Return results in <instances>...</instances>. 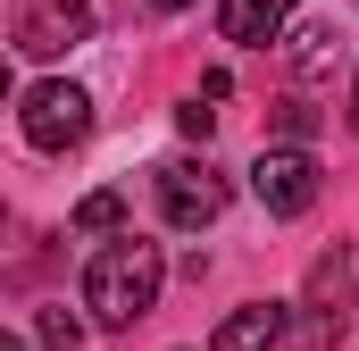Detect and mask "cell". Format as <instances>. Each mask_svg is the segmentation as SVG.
<instances>
[{
	"label": "cell",
	"instance_id": "12",
	"mask_svg": "<svg viewBox=\"0 0 359 351\" xmlns=\"http://www.w3.org/2000/svg\"><path fill=\"white\" fill-rule=\"evenodd\" d=\"M42 343H50V351H76V343H84V326H76L67 310H42Z\"/></svg>",
	"mask_w": 359,
	"mask_h": 351
},
{
	"label": "cell",
	"instance_id": "6",
	"mask_svg": "<svg viewBox=\"0 0 359 351\" xmlns=\"http://www.w3.org/2000/svg\"><path fill=\"white\" fill-rule=\"evenodd\" d=\"M351 301H359V243H334L326 260L309 267V310H318L326 335H343V310Z\"/></svg>",
	"mask_w": 359,
	"mask_h": 351
},
{
	"label": "cell",
	"instance_id": "2",
	"mask_svg": "<svg viewBox=\"0 0 359 351\" xmlns=\"http://www.w3.org/2000/svg\"><path fill=\"white\" fill-rule=\"evenodd\" d=\"M17 126H25V143L34 151H76L92 134V92L84 84H25V109H17Z\"/></svg>",
	"mask_w": 359,
	"mask_h": 351
},
{
	"label": "cell",
	"instance_id": "9",
	"mask_svg": "<svg viewBox=\"0 0 359 351\" xmlns=\"http://www.w3.org/2000/svg\"><path fill=\"white\" fill-rule=\"evenodd\" d=\"M326 67H334V25H301V34H292V76L318 84Z\"/></svg>",
	"mask_w": 359,
	"mask_h": 351
},
{
	"label": "cell",
	"instance_id": "5",
	"mask_svg": "<svg viewBox=\"0 0 359 351\" xmlns=\"http://www.w3.org/2000/svg\"><path fill=\"white\" fill-rule=\"evenodd\" d=\"M92 34V0H17V51L25 59H59Z\"/></svg>",
	"mask_w": 359,
	"mask_h": 351
},
{
	"label": "cell",
	"instance_id": "11",
	"mask_svg": "<svg viewBox=\"0 0 359 351\" xmlns=\"http://www.w3.org/2000/svg\"><path fill=\"white\" fill-rule=\"evenodd\" d=\"M276 134L309 143V134H318V109H309V100H276Z\"/></svg>",
	"mask_w": 359,
	"mask_h": 351
},
{
	"label": "cell",
	"instance_id": "15",
	"mask_svg": "<svg viewBox=\"0 0 359 351\" xmlns=\"http://www.w3.org/2000/svg\"><path fill=\"white\" fill-rule=\"evenodd\" d=\"M151 8H192V0H151Z\"/></svg>",
	"mask_w": 359,
	"mask_h": 351
},
{
	"label": "cell",
	"instance_id": "7",
	"mask_svg": "<svg viewBox=\"0 0 359 351\" xmlns=\"http://www.w3.org/2000/svg\"><path fill=\"white\" fill-rule=\"evenodd\" d=\"M292 8H301V0H226V8H217V34L243 42V51H268L276 34H284Z\"/></svg>",
	"mask_w": 359,
	"mask_h": 351
},
{
	"label": "cell",
	"instance_id": "14",
	"mask_svg": "<svg viewBox=\"0 0 359 351\" xmlns=\"http://www.w3.org/2000/svg\"><path fill=\"white\" fill-rule=\"evenodd\" d=\"M0 351H25V335H0Z\"/></svg>",
	"mask_w": 359,
	"mask_h": 351
},
{
	"label": "cell",
	"instance_id": "4",
	"mask_svg": "<svg viewBox=\"0 0 359 351\" xmlns=\"http://www.w3.org/2000/svg\"><path fill=\"white\" fill-rule=\"evenodd\" d=\"M251 192H259V209H268V218H301V209L318 201V159H309L301 143H284V151H259V168H251Z\"/></svg>",
	"mask_w": 359,
	"mask_h": 351
},
{
	"label": "cell",
	"instance_id": "10",
	"mask_svg": "<svg viewBox=\"0 0 359 351\" xmlns=\"http://www.w3.org/2000/svg\"><path fill=\"white\" fill-rule=\"evenodd\" d=\"M126 226V192H92V201H76V234H117Z\"/></svg>",
	"mask_w": 359,
	"mask_h": 351
},
{
	"label": "cell",
	"instance_id": "13",
	"mask_svg": "<svg viewBox=\"0 0 359 351\" xmlns=\"http://www.w3.org/2000/svg\"><path fill=\"white\" fill-rule=\"evenodd\" d=\"M351 134H359V76H351Z\"/></svg>",
	"mask_w": 359,
	"mask_h": 351
},
{
	"label": "cell",
	"instance_id": "1",
	"mask_svg": "<svg viewBox=\"0 0 359 351\" xmlns=\"http://www.w3.org/2000/svg\"><path fill=\"white\" fill-rule=\"evenodd\" d=\"M159 284H168V260H159V243L151 234H134V226H117L84 267V310L117 335V326H134V318H151L159 310Z\"/></svg>",
	"mask_w": 359,
	"mask_h": 351
},
{
	"label": "cell",
	"instance_id": "3",
	"mask_svg": "<svg viewBox=\"0 0 359 351\" xmlns=\"http://www.w3.org/2000/svg\"><path fill=\"white\" fill-rule=\"evenodd\" d=\"M159 209H168V226H217L226 218V176L209 168V159H168L159 168Z\"/></svg>",
	"mask_w": 359,
	"mask_h": 351
},
{
	"label": "cell",
	"instance_id": "8",
	"mask_svg": "<svg viewBox=\"0 0 359 351\" xmlns=\"http://www.w3.org/2000/svg\"><path fill=\"white\" fill-rule=\"evenodd\" d=\"M276 343H284V301H251V310H234L217 326L209 351H276Z\"/></svg>",
	"mask_w": 359,
	"mask_h": 351
}]
</instances>
